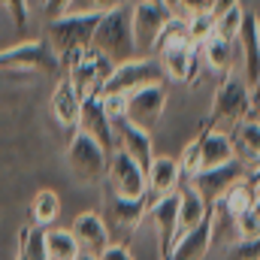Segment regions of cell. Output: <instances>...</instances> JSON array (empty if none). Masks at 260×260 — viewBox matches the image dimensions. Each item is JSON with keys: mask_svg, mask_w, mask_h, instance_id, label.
Listing matches in <instances>:
<instances>
[{"mask_svg": "<svg viewBox=\"0 0 260 260\" xmlns=\"http://www.w3.org/2000/svg\"><path fill=\"white\" fill-rule=\"evenodd\" d=\"M97 24H100V12H67L46 24V43L55 49L61 67L73 55H79L82 49L91 46Z\"/></svg>", "mask_w": 260, "mask_h": 260, "instance_id": "obj_1", "label": "cell"}, {"mask_svg": "<svg viewBox=\"0 0 260 260\" xmlns=\"http://www.w3.org/2000/svg\"><path fill=\"white\" fill-rule=\"evenodd\" d=\"M91 46L103 52L112 64H121L136 58V43H133V24H130V3H121L109 12L100 15V24L94 30Z\"/></svg>", "mask_w": 260, "mask_h": 260, "instance_id": "obj_2", "label": "cell"}, {"mask_svg": "<svg viewBox=\"0 0 260 260\" xmlns=\"http://www.w3.org/2000/svg\"><path fill=\"white\" fill-rule=\"evenodd\" d=\"M248 115H251V88H248V82L242 79L239 70H230V73L221 79V85H218V91H215V97H212V118H209V127L224 124L221 130H230L233 124H239V121L248 118Z\"/></svg>", "mask_w": 260, "mask_h": 260, "instance_id": "obj_3", "label": "cell"}, {"mask_svg": "<svg viewBox=\"0 0 260 260\" xmlns=\"http://www.w3.org/2000/svg\"><path fill=\"white\" fill-rule=\"evenodd\" d=\"M112 70H115V64L103 52H97L94 46L82 49L79 55H73L70 61H64V76L76 85L79 97L100 94L103 85H106V79L112 76Z\"/></svg>", "mask_w": 260, "mask_h": 260, "instance_id": "obj_4", "label": "cell"}, {"mask_svg": "<svg viewBox=\"0 0 260 260\" xmlns=\"http://www.w3.org/2000/svg\"><path fill=\"white\" fill-rule=\"evenodd\" d=\"M173 18V9L164 3H151V0H133L130 3V24H133V43H136V55H151L154 58V43L160 37V30L167 27V21Z\"/></svg>", "mask_w": 260, "mask_h": 260, "instance_id": "obj_5", "label": "cell"}, {"mask_svg": "<svg viewBox=\"0 0 260 260\" xmlns=\"http://www.w3.org/2000/svg\"><path fill=\"white\" fill-rule=\"evenodd\" d=\"M157 82H167L164 79V70H160V61L151 58V55H136L130 61L115 64L112 76L106 79V85H103L100 94H130L136 88L157 85Z\"/></svg>", "mask_w": 260, "mask_h": 260, "instance_id": "obj_6", "label": "cell"}, {"mask_svg": "<svg viewBox=\"0 0 260 260\" xmlns=\"http://www.w3.org/2000/svg\"><path fill=\"white\" fill-rule=\"evenodd\" d=\"M106 160H109V151L97 139H91L88 133H79V130L73 133L70 148H67V164H70V170L79 182H88V185L103 182Z\"/></svg>", "mask_w": 260, "mask_h": 260, "instance_id": "obj_7", "label": "cell"}, {"mask_svg": "<svg viewBox=\"0 0 260 260\" xmlns=\"http://www.w3.org/2000/svg\"><path fill=\"white\" fill-rule=\"evenodd\" d=\"M103 182L109 185V194H115V197H130V200L148 197V179H145V170H142L130 154H124L121 148H112V151H109Z\"/></svg>", "mask_w": 260, "mask_h": 260, "instance_id": "obj_8", "label": "cell"}, {"mask_svg": "<svg viewBox=\"0 0 260 260\" xmlns=\"http://www.w3.org/2000/svg\"><path fill=\"white\" fill-rule=\"evenodd\" d=\"M167 103H170V91L164 82L157 85H145V88H136L127 94V112H124V121L136 124L142 130H151L160 124L164 112H167Z\"/></svg>", "mask_w": 260, "mask_h": 260, "instance_id": "obj_9", "label": "cell"}, {"mask_svg": "<svg viewBox=\"0 0 260 260\" xmlns=\"http://www.w3.org/2000/svg\"><path fill=\"white\" fill-rule=\"evenodd\" d=\"M0 70H24V73H58L61 61L46 40H27L0 52Z\"/></svg>", "mask_w": 260, "mask_h": 260, "instance_id": "obj_10", "label": "cell"}, {"mask_svg": "<svg viewBox=\"0 0 260 260\" xmlns=\"http://www.w3.org/2000/svg\"><path fill=\"white\" fill-rule=\"evenodd\" d=\"M239 179H248V170H245L239 160H233V164H224V167H215V170H200L188 185H194V191L203 197L206 206L212 209V206L224 197V191H227L233 182H239Z\"/></svg>", "mask_w": 260, "mask_h": 260, "instance_id": "obj_11", "label": "cell"}, {"mask_svg": "<svg viewBox=\"0 0 260 260\" xmlns=\"http://www.w3.org/2000/svg\"><path fill=\"white\" fill-rule=\"evenodd\" d=\"M148 215H151V221H154L157 251H160V260H164L167 251L173 248L176 236H179V191L151 200V203H148Z\"/></svg>", "mask_w": 260, "mask_h": 260, "instance_id": "obj_12", "label": "cell"}, {"mask_svg": "<svg viewBox=\"0 0 260 260\" xmlns=\"http://www.w3.org/2000/svg\"><path fill=\"white\" fill-rule=\"evenodd\" d=\"M233 58L239 61V73L248 82V88L260 76V37H257V15H245V24L233 43Z\"/></svg>", "mask_w": 260, "mask_h": 260, "instance_id": "obj_13", "label": "cell"}, {"mask_svg": "<svg viewBox=\"0 0 260 260\" xmlns=\"http://www.w3.org/2000/svg\"><path fill=\"white\" fill-rule=\"evenodd\" d=\"M79 133H88L91 139H97L106 151L115 148V127L109 124L106 112H103V103H100V94H88L82 97V106H79Z\"/></svg>", "mask_w": 260, "mask_h": 260, "instance_id": "obj_14", "label": "cell"}, {"mask_svg": "<svg viewBox=\"0 0 260 260\" xmlns=\"http://www.w3.org/2000/svg\"><path fill=\"white\" fill-rule=\"evenodd\" d=\"M212 239H215V212L203 224H197L194 230L179 233L164 260H203L212 248Z\"/></svg>", "mask_w": 260, "mask_h": 260, "instance_id": "obj_15", "label": "cell"}, {"mask_svg": "<svg viewBox=\"0 0 260 260\" xmlns=\"http://www.w3.org/2000/svg\"><path fill=\"white\" fill-rule=\"evenodd\" d=\"M70 233L76 236L79 251H85V254H100V251L112 242L109 224H106V218L97 215V212H82V215H76L73 224H70Z\"/></svg>", "mask_w": 260, "mask_h": 260, "instance_id": "obj_16", "label": "cell"}, {"mask_svg": "<svg viewBox=\"0 0 260 260\" xmlns=\"http://www.w3.org/2000/svg\"><path fill=\"white\" fill-rule=\"evenodd\" d=\"M227 133H230V142H233V157L248 173H254L260 167V118L248 115L239 124H233Z\"/></svg>", "mask_w": 260, "mask_h": 260, "instance_id": "obj_17", "label": "cell"}, {"mask_svg": "<svg viewBox=\"0 0 260 260\" xmlns=\"http://www.w3.org/2000/svg\"><path fill=\"white\" fill-rule=\"evenodd\" d=\"M160 61L164 70V79L167 82H191L194 85L197 76H200V55H197V46H182V49H167L160 55H154Z\"/></svg>", "mask_w": 260, "mask_h": 260, "instance_id": "obj_18", "label": "cell"}, {"mask_svg": "<svg viewBox=\"0 0 260 260\" xmlns=\"http://www.w3.org/2000/svg\"><path fill=\"white\" fill-rule=\"evenodd\" d=\"M145 179H148V203L157 200V197H167L173 191H179V185H182L179 160L170 157V154H154L148 170H145Z\"/></svg>", "mask_w": 260, "mask_h": 260, "instance_id": "obj_19", "label": "cell"}, {"mask_svg": "<svg viewBox=\"0 0 260 260\" xmlns=\"http://www.w3.org/2000/svg\"><path fill=\"white\" fill-rule=\"evenodd\" d=\"M115 148H121L124 154H130L142 170H148L151 157H154V145H151V133L130 121L115 124Z\"/></svg>", "mask_w": 260, "mask_h": 260, "instance_id": "obj_20", "label": "cell"}, {"mask_svg": "<svg viewBox=\"0 0 260 260\" xmlns=\"http://www.w3.org/2000/svg\"><path fill=\"white\" fill-rule=\"evenodd\" d=\"M145 215H148V197L130 200V197L109 194V200H106V224H112L118 230H136Z\"/></svg>", "mask_w": 260, "mask_h": 260, "instance_id": "obj_21", "label": "cell"}, {"mask_svg": "<svg viewBox=\"0 0 260 260\" xmlns=\"http://www.w3.org/2000/svg\"><path fill=\"white\" fill-rule=\"evenodd\" d=\"M233 142L227 130H200V170H215L224 164H233Z\"/></svg>", "mask_w": 260, "mask_h": 260, "instance_id": "obj_22", "label": "cell"}, {"mask_svg": "<svg viewBox=\"0 0 260 260\" xmlns=\"http://www.w3.org/2000/svg\"><path fill=\"white\" fill-rule=\"evenodd\" d=\"M197 55H200V67L212 76H227L233 70V43H227L224 37L212 34L209 40H203L197 46Z\"/></svg>", "mask_w": 260, "mask_h": 260, "instance_id": "obj_23", "label": "cell"}, {"mask_svg": "<svg viewBox=\"0 0 260 260\" xmlns=\"http://www.w3.org/2000/svg\"><path fill=\"white\" fill-rule=\"evenodd\" d=\"M79 106H82V97H79L76 85L67 76H61L55 91H52V115H55V121L67 130H76V124H79Z\"/></svg>", "mask_w": 260, "mask_h": 260, "instance_id": "obj_24", "label": "cell"}, {"mask_svg": "<svg viewBox=\"0 0 260 260\" xmlns=\"http://www.w3.org/2000/svg\"><path fill=\"white\" fill-rule=\"evenodd\" d=\"M212 215V209L206 206V200L194 191V185L182 182L179 185V233L194 230L197 224H203Z\"/></svg>", "mask_w": 260, "mask_h": 260, "instance_id": "obj_25", "label": "cell"}, {"mask_svg": "<svg viewBox=\"0 0 260 260\" xmlns=\"http://www.w3.org/2000/svg\"><path fill=\"white\" fill-rule=\"evenodd\" d=\"M218 215H224V218H236V215H242V212H248V209H254V182L251 179H239V182H233L224 197L212 206Z\"/></svg>", "mask_w": 260, "mask_h": 260, "instance_id": "obj_26", "label": "cell"}, {"mask_svg": "<svg viewBox=\"0 0 260 260\" xmlns=\"http://www.w3.org/2000/svg\"><path fill=\"white\" fill-rule=\"evenodd\" d=\"M61 215V197L52 188H40L30 200V224L40 230H49Z\"/></svg>", "mask_w": 260, "mask_h": 260, "instance_id": "obj_27", "label": "cell"}, {"mask_svg": "<svg viewBox=\"0 0 260 260\" xmlns=\"http://www.w3.org/2000/svg\"><path fill=\"white\" fill-rule=\"evenodd\" d=\"M46 251H49V260H76L82 254L76 236L64 227H49L46 230Z\"/></svg>", "mask_w": 260, "mask_h": 260, "instance_id": "obj_28", "label": "cell"}, {"mask_svg": "<svg viewBox=\"0 0 260 260\" xmlns=\"http://www.w3.org/2000/svg\"><path fill=\"white\" fill-rule=\"evenodd\" d=\"M182 46H194L191 37H188V18L173 15V18L167 21V27L160 30L157 43H154V55H160V52H167V49H182Z\"/></svg>", "mask_w": 260, "mask_h": 260, "instance_id": "obj_29", "label": "cell"}, {"mask_svg": "<svg viewBox=\"0 0 260 260\" xmlns=\"http://www.w3.org/2000/svg\"><path fill=\"white\" fill-rule=\"evenodd\" d=\"M245 15H248V12H245L242 3L224 9L221 15H215V34L224 37L227 43H236V37H239V30H242V24H245Z\"/></svg>", "mask_w": 260, "mask_h": 260, "instance_id": "obj_30", "label": "cell"}, {"mask_svg": "<svg viewBox=\"0 0 260 260\" xmlns=\"http://www.w3.org/2000/svg\"><path fill=\"white\" fill-rule=\"evenodd\" d=\"M176 160H179V173H182V182H191L197 173H200V133H197L194 139L185 145L182 157H176Z\"/></svg>", "mask_w": 260, "mask_h": 260, "instance_id": "obj_31", "label": "cell"}, {"mask_svg": "<svg viewBox=\"0 0 260 260\" xmlns=\"http://www.w3.org/2000/svg\"><path fill=\"white\" fill-rule=\"evenodd\" d=\"M212 34H215V15L212 12H200V15L188 18V37H191L194 46H200L203 40H209Z\"/></svg>", "mask_w": 260, "mask_h": 260, "instance_id": "obj_32", "label": "cell"}, {"mask_svg": "<svg viewBox=\"0 0 260 260\" xmlns=\"http://www.w3.org/2000/svg\"><path fill=\"white\" fill-rule=\"evenodd\" d=\"M100 103H103V112L109 118V124H121L124 121V112H127V94H100Z\"/></svg>", "mask_w": 260, "mask_h": 260, "instance_id": "obj_33", "label": "cell"}, {"mask_svg": "<svg viewBox=\"0 0 260 260\" xmlns=\"http://www.w3.org/2000/svg\"><path fill=\"white\" fill-rule=\"evenodd\" d=\"M233 230H236L239 239H254V236H260V215L254 209L236 215V218H233Z\"/></svg>", "mask_w": 260, "mask_h": 260, "instance_id": "obj_34", "label": "cell"}, {"mask_svg": "<svg viewBox=\"0 0 260 260\" xmlns=\"http://www.w3.org/2000/svg\"><path fill=\"white\" fill-rule=\"evenodd\" d=\"M0 6L9 12V18H12V24H15L18 30H24V27H27V21H30L27 0H0Z\"/></svg>", "mask_w": 260, "mask_h": 260, "instance_id": "obj_35", "label": "cell"}, {"mask_svg": "<svg viewBox=\"0 0 260 260\" xmlns=\"http://www.w3.org/2000/svg\"><path fill=\"white\" fill-rule=\"evenodd\" d=\"M121 3H127V0H73L70 3V12H109V9H115V6H121Z\"/></svg>", "mask_w": 260, "mask_h": 260, "instance_id": "obj_36", "label": "cell"}, {"mask_svg": "<svg viewBox=\"0 0 260 260\" xmlns=\"http://www.w3.org/2000/svg\"><path fill=\"white\" fill-rule=\"evenodd\" d=\"M227 260H260V236H254V239H239L230 248V257Z\"/></svg>", "mask_w": 260, "mask_h": 260, "instance_id": "obj_37", "label": "cell"}, {"mask_svg": "<svg viewBox=\"0 0 260 260\" xmlns=\"http://www.w3.org/2000/svg\"><path fill=\"white\" fill-rule=\"evenodd\" d=\"M215 9V0H179L176 12L173 15H182V18H191V15H200V12H212ZM215 15V12H212Z\"/></svg>", "mask_w": 260, "mask_h": 260, "instance_id": "obj_38", "label": "cell"}, {"mask_svg": "<svg viewBox=\"0 0 260 260\" xmlns=\"http://www.w3.org/2000/svg\"><path fill=\"white\" fill-rule=\"evenodd\" d=\"M97 260H133V251H130L124 242H109V245L97 254Z\"/></svg>", "mask_w": 260, "mask_h": 260, "instance_id": "obj_39", "label": "cell"}, {"mask_svg": "<svg viewBox=\"0 0 260 260\" xmlns=\"http://www.w3.org/2000/svg\"><path fill=\"white\" fill-rule=\"evenodd\" d=\"M70 3H73V0H46V3H43V12H46L49 21H52V18H61V15L70 12Z\"/></svg>", "mask_w": 260, "mask_h": 260, "instance_id": "obj_40", "label": "cell"}, {"mask_svg": "<svg viewBox=\"0 0 260 260\" xmlns=\"http://www.w3.org/2000/svg\"><path fill=\"white\" fill-rule=\"evenodd\" d=\"M251 115L260 118V76H257V82L251 85Z\"/></svg>", "mask_w": 260, "mask_h": 260, "instance_id": "obj_41", "label": "cell"}, {"mask_svg": "<svg viewBox=\"0 0 260 260\" xmlns=\"http://www.w3.org/2000/svg\"><path fill=\"white\" fill-rule=\"evenodd\" d=\"M236 3H242V0H215V9H212V12L221 15L224 9H230V6H236Z\"/></svg>", "mask_w": 260, "mask_h": 260, "instance_id": "obj_42", "label": "cell"}, {"mask_svg": "<svg viewBox=\"0 0 260 260\" xmlns=\"http://www.w3.org/2000/svg\"><path fill=\"white\" fill-rule=\"evenodd\" d=\"M254 212L260 215V182H254Z\"/></svg>", "mask_w": 260, "mask_h": 260, "instance_id": "obj_43", "label": "cell"}, {"mask_svg": "<svg viewBox=\"0 0 260 260\" xmlns=\"http://www.w3.org/2000/svg\"><path fill=\"white\" fill-rule=\"evenodd\" d=\"M164 6H170V9L176 12V6H179V0H164Z\"/></svg>", "mask_w": 260, "mask_h": 260, "instance_id": "obj_44", "label": "cell"}, {"mask_svg": "<svg viewBox=\"0 0 260 260\" xmlns=\"http://www.w3.org/2000/svg\"><path fill=\"white\" fill-rule=\"evenodd\" d=\"M76 260H97V254H85V251H82V254H79Z\"/></svg>", "mask_w": 260, "mask_h": 260, "instance_id": "obj_45", "label": "cell"}, {"mask_svg": "<svg viewBox=\"0 0 260 260\" xmlns=\"http://www.w3.org/2000/svg\"><path fill=\"white\" fill-rule=\"evenodd\" d=\"M15 260H24V254H21V251H18V257H15Z\"/></svg>", "mask_w": 260, "mask_h": 260, "instance_id": "obj_46", "label": "cell"}, {"mask_svg": "<svg viewBox=\"0 0 260 260\" xmlns=\"http://www.w3.org/2000/svg\"><path fill=\"white\" fill-rule=\"evenodd\" d=\"M257 37H260V18H257Z\"/></svg>", "mask_w": 260, "mask_h": 260, "instance_id": "obj_47", "label": "cell"}, {"mask_svg": "<svg viewBox=\"0 0 260 260\" xmlns=\"http://www.w3.org/2000/svg\"><path fill=\"white\" fill-rule=\"evenodd\" d=\"M151 3H164V0H151Z\"/></svg>", "mask_w": 260, "mask_h": 260, "instance_id": "obj_48", "label": "cell"}]
</instances>
